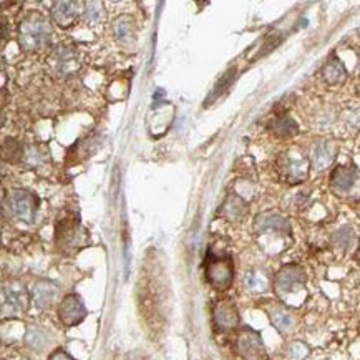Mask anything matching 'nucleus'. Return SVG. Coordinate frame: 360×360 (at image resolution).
Wrapping results in <instances>:
<instances>
[{
    "label": "nucleus",
    "mask_w": 360,
    "mask_h": 360,
    "mask_svg": "<svg viewBox=\"0 0 360 360\" xmlns=\"http://www.w3.org/2000/svg\"><path fill=\"white\" fill-rule=\"evenodd\" d=\"M57 287L48 281H39L34 285V302L39 307H47L52 304V301L55 299Z\"/></svg>",
    "instance_id": "nucleus-15"
},
{
    "label": "nucleus",
    "mask_w": 360,
    "mask_h": 360,
    "mask_svg": "<svg viewBox=\"0 0 360 360\" xmlns=\"http://www.w3.org/2000/svg\"><path fill=\"white\" fill-rule=\"evenodd\" d=\"M246 285H247V289H249V291H252V292L266 291V281H264L259 274H256V272H247V274H246Z\"/></svg>",
    "instance_id": "nucleus-22"
},
{
    "label": "nucleus",
    "mask_w": 360,
    "mask_h": 360,
    "mask_svg": "<svg viewBox=\"0 0 360 360\" xmlns=\"http://www.w3.org/2000/svg\"><path fill=\"white\" fill-rule=\"evenodd\" d=\"M272 131L281 138H291L297 133V125L292 118L289 117H279L276 118V122L272 123Z\"/></svg>",
    "instance_id": "nucleus-18"
},
{
    "label": "nucleus",
    "mask_w": 360,
    "mask_h": 360,
    "mask_svg": "<svg viewBox=\"0 0 360 360\" xmlns=\"http://www.w3.org/2000/svg\"><path fill=\"white\" fill-rule=\"evenodd\" d=\"M334 241L341 247H350V244L354 243V231H352L350 227H342L341 231L335 233Z\"/></svg>",
    "instance_id": "nucleus-24"
},
{
    "label": "nucleus",
    "mask_w": 360,
    "mask_h": 360,
    "mask_svg": "<svg viewBox=\"0 0 360 360\" xmlns=\"http://www.w3.org/2000/svg\"><path fill=\"white\" fill-rule=\"evenodd\" d=\"M9 307V314H19L27 307V294L20 287H9L3 289V302H2V312Z\"/></svg>",
    "instance_id": "nucleus-11"
},
{
    "label": "nucleus",
    "mask_w": 360,
    "mask_h": 360,
    "mask_svg": "<svg viewBox=\"0 0 360 360\" xmlns=\"http://www.w3.org/2000/svg\"><path fill=\"white\" fill-rule=\"evenodd\" d=\"M57 239L65 249H77L85 244L86 233L75 221H61L59 229H57Z\"/></svg>",
    "instance_id": "nucleus-5"
},
{
    "label": "nucleus",
    "mask_w": 360,
    "mask_h": 360,
    "mask_svg": "<svg viewBox=\"0 0 360 360\" xmlns=\"http://www.w3.org/2000/svg\"><path fill=\"white\" fill-rule=\"evenodd\" d=\"M285 173H287L289 178L292 180H301V178L305 176V169H304V163L302 161H289L285 164Z\"/></svg>",
    "instance_id": "nucleus-25"
},
{
    "label": "nucleus",
    "mask_w": 360,
    "mask_h": 360,
    "mask_svg": "<svg viewBox=\"0 0 360 360\" xmlns=\"http://www.w3.org/2000/svg\"><path fill=\"white\" fill-rule=\"evenodd\" d=\"M258 229L259 231H274V233H289V225L285 219L277 214H263L258 218Z\"/></svg>",
    "instance_id": "nucleus-16"
},
{
    "label": "nucleus",
    "mask_w": 360,
    "mask_h": 360,
    "mask_svg": "<svg viewBox=\"0 0 360 360\" xmlns=\"http://www.w3.org/2000/svg\"><path fill=\"white\" fill-rule=\"evenodd\" d=\"M305 276L304 271L299 266H285L283 271L277 274L276 291L279 294H287L294 291V287L304 284Z\"/></svg>",
    "instance_id": "nucleus-10"
},
{
    "label": "nucleus",
    "mask_w": 360,
    "mask_h": 360,
    "mask_svg": "<svg viewBox=\"0 0 360 360\" xmlns=\"http://www.w3.org/2000/svg\"><path fill=\"white\" fill-rule=\"evenodd\" d=\"M2 150H3V158L12 161V163L22 160L23 155H26V153H23L22 144H20L19 142H15V140H12V138H7L6 142H3Z\"/></svg>",
    "instance_id": "nucleus-19"
},
{
    "label": "nucleus",
    "mask_w": 360,
    "mask_h": 360,
    "mask_svg": "<svg viewBox=\"0 0 360 360\" xmlns=\"http://www.w3.org/2000/svg\"><path fill=\"white\" fill-rule=\"evenodd\" d=\"M355 180H357V175H355L354 169L345 168V167H339L334 169L332 176H330V181H332V186L337 191L347 193L354 188Z\"/></svg>",
    "instance_id": "nucleus-12"
},
{
    "label": "nucleus",
    "mask_w": 360,
    "mask_h": 360,
    "mask_svg": "<svg viewBox=\"0 0 360 360\" xmlns=\"http://www.w3.org/2000/svg\"><path fill=\"white\" fill-rule=\"evenodd\" d=\"M52 64L59 75H72L80 67L77 53L70 47H59L52 55Z\"/></svg>",
    "instance_id": "nucleus-9"
},
{
    "label": "nucleus",
    "mask_w": 360,
    "mask_h": 360,
    "mask_svg": "<svg viewBox=\"0 0 360 360\" xmlns=\"http://www.w3.org/2000/svg\"><path fill=\"white\" fill-rule=\"evenodd\" d=\"M26 339L28 345L35 347V349H42L45 345V334L40 329H28Z\"/></svg>",
    "instance_id": "nucleus-26"
},
{
    "label": "nucleus",
    "mask_w": 360,
    "mask_h": 360,
    "mask_svg": "<svg viewBox=\"0 0 360 360\" xmlns=\"http://www.w3.org/2000/svg\"><path fill=\"white\" fill-rule=\"evenodd\" d=\"M334 160V151L329 143L321 142L312 148V167L317 171H324L330 167Z\"/></svg>",
    "instance_id": "nucleus-14"
},
{
    "label": "nucleus",
    "mask_w": 360,
    "mask_h": 360,
    "mask_svg": "<svg viewBox=\"0 0 360 360\" xmlns=\"http://www.w3.org/2000/svg\"><path fill=\"white\" fill-rule=\"evenodd\" d=\"M214 324L222 330H231L239 324V312L229 301H219L213 310Z\"/></svg>",
    "instance_id": "nucleus-8"
},
{
    "label": "nucleus",
    "mask_w": 360,
    "mask_h": 360,
    "mask_svg": "<svg viewBox=\"0 0 360 360\" xmlns=\"http://www.w3.org/2000/svg\"><path fill=\"white\" fill-rule=\"evenodd\" d=\"M322 77H324L325 84L337 85L345 78V67L339 59H332L327 61L325 67L322 68Z\"/></svg>",
    "instance_id": "nucleus-17"
},
{
    "label": "nucleus",
    "mask_w": 360,
    "mask_h": 360,
    "mask_svg": "<svg viewBox=\"0 0 360 360\" xmlns=\"http://www.w3.org/2000/svg\"><path fill=\"white\" fill-rule=\"evenodd\" d=\"M48 360H73V359L70 357V355L67 354V352H64V350H57V352H53V354L50 355V357H48Z\"/></svg>",
    "instance_id": "nucleus-28"
},
{
    "label": "nucleus",
    "mask_w": 360,
    "mask_h": 360,
    "mask_svg": "<svg viewBox=\"0 0 360 360\" xmlns=\"http://www.w3.org/2000/svg\"><path fill=\"white\" fill-rule=\"evenodd\" d=\"M45 158V153L40 150L39 146H27L26 155H23V161L28 167H39Z\"/></svg>",
    "instance_id": "nucleus-21"
},
{
    "label": "nucleus",
    "mask_w": 360,
    "mask_h": 360,
    "mask_svg": "<svg viewBox=\"0 0 360 360\" xmlns=\"http://www.w3.org/2000/svg\"><path fill=\"white\" fill-rule=\"evenodd\" d=\"M102 15H103V6L102 3H97V2H90L86 3V22L92 23H98L102 20Z\"/></svg>",
    "instance_id": "nucleus-23"
},
{
    "label": "nucleus",
    "mask_w": 360,
    "mask_h": 360,
    "mask_svg": "<svg viewBox=\"0 0 360 360\" xmlns=\"http://www.w3.org/2000/svg\"><path fill=\"white\" fill-rule=\"evenodd\" d=\"M80 12L78 2H55L52 6V19L59 27L68 28L80 17Z\"/></svg>",
    "instance_id": "nucleus-7"
},
{
    "label": "nucleus",
    "mask_w": 360,
    "mask_h": 360,
    "mask_svg": "<svg viewBox=\"0 0 360 360\" xmlns=\"http://www.w3.org/2000/svg\"><path fill=\"white\" fill-rule=\"evenodd\" d=\"M9 208L15 218L23 222H34L37 213V200L26 189H15L9 196Z\"/></svg>",
    "instance_id": "nucleus-3"
},
{
    "label": "nucleus",
    "mask_w": 360,
    "mask_h": 360,
    "mask_svg": "<svg viewBox=\"0 0 360 360\" xmlns=\"http://www.w3.org/2000/svg\"><path fill=\"white\" fill-rule=\"evenodd\" d=\"M307 352H309V349L304 345V343L296 342V343H292L291 349H289V357H291L292 360H302L305 355H307Z\"/></svg>",
    "instance_id": "nucleus-27"
},
{
    "label": "nucleus",
    "mask_w": 360,
    "mask_h": 360,
    "mask_svg": "<svg viewBox=\"0 0 360 360\" xmlns=\"http://www.w3.org/2000/svg\"><path fill=\"white\" fill-rule=\"evenodd\" d=\"M271 321L277 330L281 332H287L292 329V317L291 314L285 312L284 309H276L271 312Z\"/></svg>",
    "instance_id": "nucleus-20"
},
{
    "label": "nucleus",
    "mask_w": 360,
    "mask_h": 360,
    "mask_svg": "<svg viewBox=\"0 0 360 360\" xmlns=\"http://www.w3.org/2000/svg\"><path fill=\"white\" fill-rule=\"evenodd\" d=\"M113 28L118 42H122L123 45H131L135 42L136 30H135V22L131 17H128V15H120V17L115 20Z\"/></svg>",
    "instance_id": "nucleus-13"
},
{
    "label": "nucleus",
    "mask_w": 360,
    "mask_h": 360,
    "mask_svg": "<svg viewBox=\"0 0 360 360\" xmlns=\"http://www.w3.org/2000/svg\"><path fill=\"white\" fill-rule=\"evenodd\" d=\"M85 316H86V309L84 302H82L80 297L75 296V294H70V296H67L64 301H61L59 307V317L67 327L80 324V322L85 319Z\"/></svg>",
    "instance_id": "nucleus-6"
},
{
    "label": "nucleus",
    "mask_w": 360,
    "mask_h": 360,
    "mask_svg": "<svg viewBox=\"0 0 360 360\" xmlns=\"http://www.w3.org/2000/svg\"><path fill=\"white\" fill-rule=\"evenodd\" d=\"M206 277L216 289H227L234 279V266L231 256L209 249L206 256Z\"/></svg>",
    "instance_id": "nucleus-2"
},
{
    "label": "nucleus",
    "mask_w": 360,
    "mask_h": 360,
    "mask_svg": "<svg viewBox=\"0 0 360 360\" xmlns=\"http://www.w3.org/2000/svg\"><path fill=\"white\" fill-rule=\"evenodd\" d=\"M52 28L47 19L40 14H30L20 22L19 39L26 50H42L50 42Z\"/></svg>",
    "instance_id": "nucleus-1"
},
{
    "label": "nucleus",
    "mask_w": 360,
    "mask_h": 360,
    "mask_svg": "<svg viewBox=\"0 0 360 360\" xmlns=\"http://www.w3.org/2000/svg\"><path fill=\"white\" fill-rule=\"evenodd\" d=\"M238 352L243 360H267L259 334L251 329H244L238 335Z\"/></svg>",
    "instance_id": "nucleus-4"
}]
</instances>
